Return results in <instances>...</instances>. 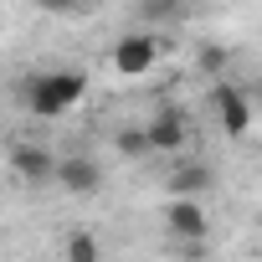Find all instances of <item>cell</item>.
<instances>
[{
	"mask_svg": "<svg viewBox=\"0 0 262 262\" xmlns=\"http://www.w3.org/2000/svg\"><path fill=\"white\" fill-rule=\"evenodd\" d=\"M82 98H88V72H77V67L41 72V77H31V88H26V108H31L36 118H62V113L77 108Z\"/></svg>",
	"mask_w": 262,
	"mask_h": 262,
	"instance_id": "1",
	"label": "cell"
},
{
	"mask_svg": "<svg viewBox=\"0 0 262 262\" xmlns=\"http://www.w3.org/2000/svg\"><path fill=\"white\" fill-rule=\"evenodd\" d=\"M211 108H216V123H221L226 139H242L247 128L257 123V108H252V98H247L236 82H216V88H211Z\"/></svg>",
	"mask_w": 262,
	"mask_h": 262,
	"instance_id": "2",
	"label": "cell"
},
{
	"mask_svg": "<svg viewBox=\"0 0 262 262\" xmlns=\"http://www.w3.org/2000/svg\"><path fill=\"white\" fill-rule=\"evenodd\" d=\"M113 72L118 77H144V72H155V62H160V36H149V31H128V36H118L113 41Z\"/></svg>",
	"mask_w": 262,
	"mask_h": 262,
	"instance_id": "3",
	"label": "cell"
},
{
	"mask_svg": "<svg viewBox=\"0 0 262 262\" xmlns=\"http://www.w3.org/2000/svg\"><path fill=\"white\" fill-rule=\"evenodd\" d=\"M165 231L175 236V247H206L211 216H206L201 201H170V206H165Z\"/></svg>",
	"mask_w": 262,
	"mask_h": 262,
	"instance_id": "4",
	"label": "cell"
},
{
	"mask_svg": "<svg viewBox=\"0 0 262 262\" xmlns=\"http://www.w3.org/2000/svg\"><path fill=\"white\" fill-rule=\"evenodd\" d=\"M149 144H155V155H180L185 149V139H190V118H185V108L180 103H160L155 113H149Z\"/></svg>",
	"mask_w": 262,
	"mask_h": 262,
	"instance_id": "5",
	"label": "cell"
},
{
	"mask_svg": "<svg viewBox=\"0 0 262 262\" xmlns=\"http://www.w3.org/2000/svg\"><path fill=\"white\" fill-rule=\"evenodd\" d=\"M211 185H216V170H211V165H201V160H175V165H170V175H165L170 201H201Z\"/></svg>",
	"mask_w": 262,
	"mask_h": 262,
	"instance_id": "6",
	"label": "cell"
},
{
	"mask_svg": "<svg viewBox=\"0 0 262 262\" xmlns=\"http://www.w3.org/2000/svg\"><path fill=\"white\" fill-rule=\"evenodd\" d=\"M57 165H62V155H52L47 144H36V139H21V144H11V170L21 175V180H57Z\"/></svg>",
	"mask_w": 262,
	"mask_h": 262,
	"instance_id": "7",
	"label": "cell"
},
{
	"mask_svg": "<svg viewBox=\"0 0 262 262\" xmlns=\"http://www.w3.org/2000/svg\"><path fill=\"white\" fill-rule=\"evenodd\" d=\"M57 185H62L67 195H98V190H103V170H98V160H88V155H62Z\"/></svg>",
	"mask_w": 262,
	"mask_h": 262,
	"instance_id": "8",
	"label": "cell"
},
{
	"mask_svg": "<svg viewBox=\"0 0 262 262\" xmlns=\"http://www.w3.org/2000/svg\"><path fill=\"white\" fill-rule=\"evenodd\" d=\"M118 155H123V160H149V155H155V144H149V128H144V123H128V128H118Z\"/></svg>",
	"mask_w": 262,
	"mask_h": 262,
	"instance_id": "9",
	"label": "cell"
},
{
	"mask_svg": "<svg viewBox=\"0 0 262 262\" xmlns=\"http://www.w3.org/2000/svg\"><path fill=\"white\" fill-rule=\"evenodd\" d=\"M62 252H67V262H103V247H98L93 231H67Z\"/></svg>",
	"mask_w": 262,
	"mask_h": 262,
	"instance_id": "10",
	"label": "cell"
},
{
	"mask_svg": "<svg viewBox=\"0 0 262 262\" xmlns=\"http://www.w3.org/2000/svg\"><path fill=\"white\" fill-rule=\"evenodd\" d=\"M195 67H201L211 82H221V72H226V47H216V41H201V52H195Z\"/></svg>",
	"mask_w": 262,
	"mask_h": 262,
	"instance_id": "11",
	"label": "cell"
},
{
	"mask_svg": "<svg viewBox=\"0 0 262 262\" xmlns=\"http://www.w3.org/2000/svg\"><path fill=\"white\" fill-rule=\"evenodd\" d=\"M139 16H144V21H175V6H170V0H144Z\"/></svg>",
	"mask_w": 262,
	"mask_h": 262,
	"instance_id": "12",
	"label": "cell"
},
{
	"mask_svg": "<svg viewBox=\"0 0 262 262\" xmlns=\"http://www.w3.org/2000/svg\"><path fill=\"white\" fill-rule=\"evenodd\" d=\"M257 257H262V247H257Z\"/></svg>",
	"mask_w": 262,
	"mask_h": 262,
	"instance_id": "13",
	"label": "cell"
}]
</instances>
